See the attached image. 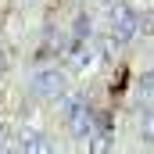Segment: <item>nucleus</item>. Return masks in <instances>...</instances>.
<instances>
[{
  "instance_id": "obj_1",
  "label": "nucleus",
  "mask_w": 154,
  "mask_h": 154,
  "mask_svg": "<svg viewBox=\"0 0 154 154\" xmlns=\"http://www.w3.org/2000/svg\"><path fill=\"white\" fill-rule=\"evenodd\" d=\"M32 86H36L43 97H57L61 93V75H57V68H50V72H39L32 79Z\"/></svg>"
},
{
  "instance_id": "obj_3",
  "label": "nucleus",
  "mask_w": 154,
  "mask_h": 154,
  "mask_svg": "<svg viewBox=\"0 0 154 154\" xmlns=\"http://www.w3.org/2000/svg\"><path fill=\"white\" fill-rule=\"evenodd\" d=\"M0 68H4V50H0Z\"/></svg>"
},
{
  "instance_id": "obj_2",
  "label": "nucleus",
  "mask_w": 154,
  "mask_h": 154,
  "mask_svg": "<svg viewBox=\"0 0 154 154\" xmlns=\"http://www.w3.org/2000/svg\"><path fill=\"white\" fill-rule=\"evenodd\" d=\"M68 122H72L75 133H90V108L82 100H72L68 104Z\"/></svg>"
}]
</instances>
